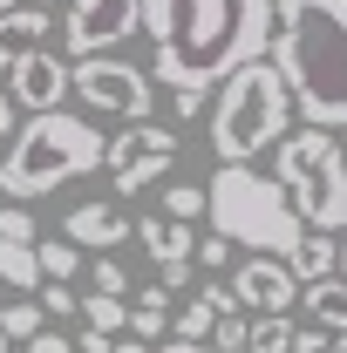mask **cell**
Listing matches in <instances>:
<instances>
[{
    "label": "cell",
    "instance_id": "6da1fadb",
    "mask_svg": "<svg viewBox=\"0 0 347 353\" xmlns=\"http://www.w3.org/2000/svg\"><path fill=\"white\" fill-rule=\"evenodd\" d=\"M143 34H150V82L218 88L232 68L265 61L272 0H143Z\"/></svg>",
    "mask_w": 347,
    "mask_h": 353
},
{
    "label": "cell",
    "instance_id": "7a4b0ae2",
    "mask_svg": "<svg viewBox=\"0 0 347 353\" xmlns=\"http://www.w3.org/2000/svg\"><path fill=\"white\" fill-rule=\"evenodd\" d=\"M265 61L306 116V130L347 123V0H272Z\"/></svg>",
    "mask_w": 347,
    "mask_h": 353
},
{
    "label": "cell",
    "instance_id": "3957f363",
    "mask_svg": "<svg viewBox=\"0 0 347 353\" xmlns=\"http://www.w3.org/2000/svg\"><path fill=\"white\" fill-rule=\"evenodd\" d=\"M102 143L109 136L95 123H82V116H68V109L28 116V130H14V143L0 150V197L35 204V197L68 190L75 176L102 170Z\"/></svg>",
    "mask_w": 347,
    "mask_h": 353
},
{
    "label": "cell",
    "instance_id": "277c9868",
    "mask_svg": "<svg viewBox=\"0 0 347 353\" xmlns=\"http://www.w3.org/2000/svg\"><path fill=\"white\" fill-rule=\"evenodd\" d=\"M205 218H212L218 238L252 245L259 259H286L306 238L300 218H293V204H286V190L272 176H259L252 163H218L212 170V183H205Z\"/></svg>",
    "mask_w": 347,
    "mask_h": 353
},
{
    "label": "cell",
    "instance_id": "5b68a950",
    "mask_svg": "<svg viewBox=\"0 0 347 353\" xmlns=\"http://www.w3.org/2000/svg\"><path fill=\"white\" fill-rule=\"evenodd\" d=\"M293 130V95L279 82L272 61H245L232 68L212 95V157L218 163H252Z\"/></svg>",
    "mask_w": 347,
    "mask_h": 353
},
{
    "label": "cell",
    "instance_id": "8992f818",
    "mask_svg": "<svg viewBox=\"0 0 347 353\" xmlns=\"http://www.w3.org/2000/svg\"><path fill=\"white\" fill-rule=\"evenodd\" d=\"M272 150H279L272 183L286 190L293 218L334 238L347 224V150H341V136L334 130H286Z\"/></svg>",
    "mask_w": 347,
    "mask_h": 353
},
{
    "label": "cell",
    "instance_id": "52a82bcc",
    "mask_svg": "<svg viewBox=\"0 0 347 353\" xmlns=\"http://www.w3.org/2000/svg\"><path fill=\"white\" fill-rule=\"evenodd\" d=\"M68 88L82 95V109H95V116H123V123H150V116H157V82H150V68L116 61V54L68 61Z\"/></svg>",
    "mask_w": 347,
    "mask_h": 353
},
{
    "label": "cell",
    "instance_id": "ba28073f",
    "mask_svg": "<svg viewBox=\"0 0 347 353\" xmlns=\"http://www.w3.org/2000/svg\"><path fill=\"white\" fill-rule=\"evenodd\" d=\"M136 28H143V0H68L62 48L68 61H95V54H116Z\"/></svg>",
    "mask_w": 347,
    "mask_h": 353
},
{
    "label": "cell",
    "instance_id": "9c48e42d",
    "mask_svg": "<svg viewBox=\"0 0 347 353\" xmlns=\"http://www.w3.org/2000/svg\"><path fill=\"white\" fill-rule=\"evenodd\" d=\"M232 299H238V312H252V319H272V312H293V299H300V285H293V272H286V259H259V252H245V259L232 265Z\"/></svg>",
    "mask_w": 347,
    "mask_h": 353
},
{
    "label": "cell",
    "instance_id": "30bf717a",
    "mask_svg": "<svg viewBox=\"0 0 347 353\" xmlns=\"http://www.w3.org/2000/svg\"><path fill=\"white\" fill-rule=\"evenodd\" d=\"M7 95H14V109H28V116H48V109H62V95H68V54H28V61H14L7 68Z\"/></svg>",
    "mask_w": 347,
    "mask_h": 353
},
{
    "label": "cell",
    "instance_id": "8fae6325",
    "mask_svg": "<svg viewBox=\"0 0 347 353\" xmlns=\"http://www.w3.org/2000/svg\"><path fill=\"white\" fill-rule=\"evenodd\" d=\"M62 238L75 252H109V245H130V211L123 204H75L62 218Z\"/></svg>",
    "mask_w": 347,
    "mask_h": 353
},
{
    "label": "cell",
    "instance_id": "7c38bea8",
    "mask_svg": "<svg viewBox=\"0 0 347 353\" xmlns=\"http://www.w3.org/2000/svg\"><path fill=\"white\" fill-rule=\"evenodd\" d=\"M136 157H184V136L150 116V123H130L123 136L102 143V163H109V170H123V163H136Z\"/></svg>",
    "mask_w": 347,
    "mask_h": 353
},
{
    "label": "cell",
    "instance_id": "4fadbf2b",
    "mask_svg": "<svg viewBox=\"0 0 347 353\" xmlns=\"http://www.w3.org/2000/svg\"><path fill=\"white\" fill-rule=\"evenodd\" d=\"M55 28L41 7H14V14H0V68H14V61H28V54H41V34Z\"/></svg>",
    "mask_w": 347,
    "mask_h": 353
},
{
    "label": "cell",
    "instance_id": "5bb4252c",
    "mask_svg": "<svg viewBox=\"0 0 347 353\" xmlns=\"http://www.w3.org/2000/svg\"><path fill=\"white\" fill-rule=\"evenodd\" d=\"M300 306H306V319H313L320 333H347V279L334 272V279L300 285Z\"/></svg>",
    "mask_w": 347,
    "mask_h": 353
},
{
    "label": "cell",
    "instance_id": "9a60e30c",
    "mask_svg": "<svg viewBox=\"0 0 347 353\" xmlns=\"http://www.w3.org/2000/svg\"><path fill=\"white\" fill-rule=\"evenodd\" d=\"M334 259H341V238L306 231L300 245L286 252V272H293V285H313V279H334Z\"/></svg>",
    "mask_w": 347,
    "mask_h": 353
},
{
    "label": "cell",
    "instance_id": "2e32d148",
    "mask_svg": "<svg viewBox=\"0 0 347 353\" xmlns=\"http://www.w3.org/2000/svg\"><path fill=\"white\" fill-rule=\"evenodd\" d=\"M136 252H150L157 265H171V259H191V224H177V218H136Z\"/></svg>",
    "mask_w": 347,
    "mask_h": 353
},
{
    "label": "cell",
    "instance_id": "e0dca14e",
    "mask_svg": "<svg viewBox=\"0 0 347 353\" xmlns=\"http://www.w3.org/2000/svg\"><path fill=\"white\" fill-rule=\"evenodd\" d=\"M88 333H109V340H123V326H130V299H102V292H82L75 299Z\"/></svg>",
    "mask_w": 347,
    "mask_h": 353
},
{
    "label": "cell",
    "instance_id": "ac0fdd59",
    "mask_svg": "<svg viewBox=\"0 0 347 353\" xmlns=\"http://www.w3.org/2000/svg\"><path fill=\"white\" fill-rule=\"evenodd\" d=\"M35 265H41V285H68L82 272V252L68 238H35Z\"/></svg>",
    "mask_w": 347,
    "mask_h": 353
},
{
    "label": "cell",
    "instance_id": "d6986e66",
    "mask_svg": "<svg viewBox=\"0 0 347 353\" xmlns=\"http://www.w3.org/2000/svg\"><path fill=\"white\" fill-rule=\"evenodd\" d=\"M0 285H14V292H41L35 245H14V238H0Z\"/></svg>",
    "mask_w": 347,
    "mask_h": 353
},
{
    "label": "cell",
    "instance_id": "ffe728a7",
    "mask_svg": "<svg viewBox=\"0 0 347 353\" xmlns=\"http://www.w3.org/2000/svg\"><path fill=\"white\" fill-rule=\"evenodd\" d=\"M212 326H218V312L191 292L184 306H171V340H191V347H212Z\"/></svg>",
    "mask_w": 347,
    "mask_h": 353
},
{
    "label": "cell",
    "instance_id": "44dd1931",
    "mask_svg": "<svg viewBox=\"0 0 347 353\" xmlns=\"http://www.w3.org/2000/svg\"><path fill=\"white\" fill-rule=\"evenodd\" d=\"M245 353H293V319H286V312L245 319Z\"/></svg>",
    "mask_w": 347,
    "mask_h": 353
},
{
    "label": "cell",
    "instance_id": "7402d4cb",
    "mask_svg": "<svg viewBox=\"0 0 347 353\" xmlns=\"http://www.w3.org/2000/svg\"><path fill=\"white\" fill-rule=\"evenodd\" d=\"M177 157H136V163H123V170H109V183L123 190V197H136V190H150V183H164V170H171Z\"/></svg>",
    "mask_w": 347,
    "mask_h": 353
},
{
    "label": "cell",
    "instance_id": "603a6c76",
    "mask_svg": "<svg viewBox=\"0 0 347 353\" xmlns=\"http://www.w3.org/2000/svg\"><path fill=\"white\" fill-rule=\"evenodd\" d=\"M0 333H7V340H21V347H28V340H35V333H48V312L35 306V299H14V306H0Z\"/></svg>",
    "mask_w": 347,
    "mask_h": 353
},
{
    "label": "cell",
    "instance_id": "cb8c5ba5",
    "mask_svg": "<svg viewBox=\"0 0 347 353\" xmlns=\"http://www.w3.org/2000/svg\"><path fill=\"white\" fill-rule=\"evenodd\" d=\"M164 218L198 224V218H205V183H191V176H184V183H171V190H164Z\"/></svg>",
    "mask_w": 347,
    "mask_h": 353
},
{
    "label": "cell",
    "instance_id": "d4e9b609",
    "mask_svg": "<svg viewBox=\"0 0 347 353\" xmlns=\"http://www.w3.org/2000/svg\"><path fill=\"white\" fill-rule=\"evenodd\" d=\"M130 340H143V347H164L171 340V312H157V306H130V326H123Z\"/></svg>",
    "mask_w": 347,
    "mask_h": 353
},
{
    "label": "cell",
    "instance_id": "484cf974",
    "mask_svg": "<svg viewBox=\"0 0 347 353\" xmlns=\"http://www.w3.org/2000/svg\"><path fill=\"white\" fill-rule=\"evenodd\" d=\"M88 292H102V299H123V292H130V272H123V259H109V252H102V259L88 265Z\"/></svg>",
    "mask_w": 347,
    "mask_h": 353
},
{
    "label": "cell",
    "instance_id": "4316f807",
    "mask_svg": "<svg viewBox=\"0 0 347 353\" xmlns=\"http://www.w3.org/2000/svg\"><path fill=\"white\" fill-rule=\"evenodd\" d=\"M0 238L35 245V238H41V231H35V211H28V204H0Z\"/></svg>",
    "mask_w": 347,
    "mask_h": 353
},
{
    "label": "cell",
    "instance_id": "83f0119b",
    "mask_svg": "<svg viewBox=\"0 0 347 353\" xmlns=\"http://www.w3.org/2000/svg\"><path fill=\"white\" fill-rule=\"evenodd\" d=\"M212 353H245V312H225L212 326Z\"/></svg>",
    "mask_w": 347,
    "mask_h": 353
},
{
    "label": "cell",
    "instance_id": "f1b7e54d",
    "mask_svg": "<svg viewBox=\"0 0 347 353\" xmlns=\"http://www.w3.org/2000/svg\"><path fill=\"white\" fill-rule=\"evenodd\" d=\"M191 259H198V272H225V265H232V238H198V245H191Z\"/></svg>",
    "mask_w": 347,
    "mask_h": 353
},
{
    "label": "cell",
    "instance_id": "f546056e",
    "mask_svg": "<svg viewBox=\"0 0 347 353\" xmlns=\"http://www.w3.org/2000/svg\"><path fill=\"white\" fill-rule=\"evenodd\" d=\"M75 299H82V292H68V285H41V292H35V306H41L48 319H68V312H75Z\"/></svg>",
    "mask_w": 347,
    "mask_h": 353
},
{
    "label": "cell",
    "instance_id": "4dcf8cb0",
    "mask_svg": "<svg viewBox=\"0 0 347 353\" xmlns=\"http://www.w3.org/2000/svg\"><path fill=\"white\" fill-rule=\"evenodd\" d=\"M205 102H212V88H171V109L184 116V123H198V116H205Z\"/></svg>",
    "mask_w": 347,
    "mask_h": 353
},
{
    "label": "cell",
    "instance_id": "1f68e13d",
    "mask_svg": "<svg viewBox=\"0 0 347 353\" xmlns=\"http://www.w3.org/2000/svg\"><path fill=\"white\" fill-rule=\"evenodd\" d=\"M157 285H164V292H184V285H191V259H171V265H157Z\"/></svg>",
    "mask_w": 347,
    "mask_h": 353
},
{
    "label": "cell",
    "instance_id": "d6a6232c",
    "mask_svg": "<svg viewBox=\"0 0 347 353\" xmlns=\"http://www.w3.org/2000/svg\"><path fill=\"white\" fill-rule=\"evenodd\" d=\"M14 123H21V109H14V95H7V88H0V150H7V143H14Z\"/></svg>",
    "mask_w": 347,
    "mask_h": 353
},
{
    "label": "cell",
    "instance_id": "836d02e7",
    "mask_svg": "<svg viewBox=\"0 0 347 353\" xmlns=\"http://www.w3.org/2000/svg\"><path fill=\"white\" fill-rule=\"evenodd\" d=\"M327 340H334V333H320V326H306V333H293V353H327Z\"/></svg>",
    "mask_w": 347,
    "mask_h": 353
},
{
    "label": "cell",
    "instance_id": "e575fe53",
    "mask_svg": "<svg viewBox=\"0 0 347 353\" xmlns=\"http://www.w3.org/2000/svg\"><path fill=\"white\" fill-rule=\"evenodd\" d=\"M28 353H75V340H62V333H35Z\"/></svg>",
    "mask_w": 347,
    "mask_h": 353
},
{
    "label": "cell",
    "instance_id": "d590c367",
    "mask_svg": "<svg viewBox=\"0 0 347 353\" xmlns=\"http://www.w3.org/2000/svg\"><path fill=\"white\" fill-rule=\"evenodd\" d=\"M109 347H116L109 333H88V326H82V347H75V353H109Z\"/></svg>",
    "mask_w": 347,
    "mask_h": 353
},
{
    "label": "cell",
    "instance_id": "8d00e7d4",
    "mask_svg": "<svg viewBox=\"0 0 347 353\" xmlns=\"http://www.w3.org/2000/svg\"><path fill=\"white\" fill-rule=\"evenodd\" d=\"M150 353H212V347H191V340H164V347H150Z\"/></svg>",
    "mask_w": 347,
    "mask_h": 353
},
{
    "label": "cell",
    "instance_id": "74e56055",
    "mask_svg": "<svg viewBox=\"0 0 347 353\" xmlns=\"http://www.w3.org/2000/svg\"><path fill=\"white\" fill-rule=\"evenodd\" d=\"M327 353H347V333H334V340H327Z\"/></svg>",
    "mask_w": 347,
    "mask_h": 353
},
{
    "label": "cell",
    "instance_id": "f35d334b",
    "mask_svg": "<svg viewBox=\"0 0 347 353\" xmlns=\"http://www.w3.org/2000/svg\"><path fill=\"white\" fill-rule=\"evenodd\" d=\"M334 272H341V279H347V245H341V259H334Z\"/></svg>",
    "mask_w": 347,
    "mask_h": 353
},
{
    "label": "cell",
    "instance_id": "ab89813d",
    "mask_svg": "<svg viewBox=\"0 0 347 353\" xmlns=\"http://www.w3.org/2000/svg\"><path fill=\"white\" fill-rule=\"evenodd\" d=\"M14 7H28V0H0V14H14Z\"/></svg>",
    "mask_w": 347,
    "mask_h": 353
},
{
    "label": "cell",
    "instance_id": "60d3db41",
    "mask_svg": "<svg viewBox=\"0 0 347 353\" xmlns=\"http://www.w3.org/2000/svg\"><path fill=\"white\" fill-rule=\"evenodd\" d=\"M0 353H14V340H7V333H0Z\"/></svg>",
    "mask_w": 347,
    "mask_h": 353
},
{
    "label": "cell",
    "instance_id": "b9f144b4",
    "mask_svg": "<svg viewBox=\"0 0 347 353\" xmlns=\"http://www.w3.org/2000/svg\"><path fill=\"white\" fill-rule=\"evenodd\" d=\"M28 7H41V14H48V7H55V0H28Z\"/></svg>",
    "mask_w": 347,
    "mask_h": 353
}]
</instances>
